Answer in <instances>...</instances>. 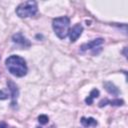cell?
I'll list each match as a JSON object with an SVG mask.
<instances>
[{"label": "cell", "mask_w": 128, "mask_h": 128, "mask_svg": "<svg viewBox=\"0 0 128 128\" xmlns=\"http://www.w3.org/2000/svg\"><path fill=\"white\" fill-rule=\"evenodd\" d=\"M0 128H8V126L5 122H0Z\"/></svg>", "instance_id": "5bb4252c"}, {"label": "cell", "mask_w": 128, "mask_h": 128, "mask_svg": "<svg viewBox=\"0 0 128 128\" xmlns=\"http://www.w3.org/2000/svg\"><path fill=\"white\" fill-rule=\"evenodd\" d=\"M48 121H49V118H48V116L45 115V114H42V115H40V116L38 117V122H39L40 124H42V125L47 124Z\"/></svg>", "instance_id": "7c38bea8"}, {"label": "cell", "mask_w": 128, "mask_h": 128, "mask_svg": "<svg viewBox=\"0 0 128 128\" xmlns=\"http://www.w3.org/2000/svg\"><path fill=\"white\" fill-rule=\"evenodd\" d=\"M99 90L98 89H93L91 92H90V94H89V96L85 99V102H86V104H88V105H91L92 103H93V100L95 99V98H97L98 96H99Z\"/></svg>", "instance_id": "8fae6325"}, {"label": "cell", "mask_w": 128, "mask_h": 128, "mask_svg": "<svg viewBox=\"0 0 128 128\" xmlns=\"http://www.w3.org/2000/svg\"><path fill=\"white\" fill-rule=\"evenodd\" d=\"M5 64L8 71L16 77H23L27 74L28 68L26 65V61L21 56L11 55L6 59Z\"/></svg>", "instance_id": "6da1fadb"}, {"label": "cell", "mask_w": 128, "mask_h": 128, "mask_svg": "<svg viewBox=\"0 0 128 128\" xmlns=\"http://www.w3.org/2000/svg\"><path fill=\"white\" fill-rule=\"evenodd\" d=\"M104 87H105L106 91H107L108 93L112 94L113 96H118L119 93H120L119 89H118L112 82H105V83H104Z\"/></svg>", "instance_id": "9c48e42d"}, {"label": "cell", "mask_w": 128, "mask_h": 128, "mask_svg": "<svg viewBox=\"0 0 128 128\" xmlns=\"http://www.w3.org/2000/svg\"><path fill=\"white\" fill-rule=\"evenodd\" d=\"M104 42V39L103 38H97V39H94L88 43H85L81 46V51H86V50H91L92 51V54H94L96 48H98L102 43Z\"/></svg>", "instance_id": "5b68a950"}, {"label": "cell", "mask_w": 128, "mask_h": 128, "mask_svg": "<svg viewBox=\"0 0 128 128\" xmlns=\"http://www.w3.org/2000/svg\"><path fill=\"white\" fill-rule=\"evenodd\" d=\"M80 122L84 127H95L97 125V121L93 117H82Z\"/></svg>", "instance_id": "30bf717a"}, {"label": "cell", "mask_w": 128, "mask_h": 128, "mask_svg": "<svg viewBox=\"0 0 128 128\" xmlns=\"http://www.w3.org/2000/svg\"><path fill=\"white\" fill-rule=\"evenodd\" d=\"M69 26H70V19L67 16L54 18L52 21L53 30L60 39H64L67 37L69 33Z\"/></svg>", "instance_id": "7a4b0ae2"}, {"label": "cell", "mask_w": 128, "mask_h": 128, "mask_svg": "<svg viewBox=\"0 0 128 128\" xmlns=\"http://www.w3.org/2000/svg\"><path fill=\"white\" fill-rule=\"evenodd\" d=\"M9 96H8V94L4 91V90H0V100H5V99H7Z\"/></svg>", "instance_id": "4fadbf2b"}, {"label": "cell", "mask_w": 128, "mask_h": 128, "mask_svg": "<svg viewBox=\"0 0 128 128\" xmlns=\"http://www.w3.org/2000/svg\"><path fill=\"white\" fill-rule=\"evenodd\" d=\"M38 11V6L35 1H25L20 3L16 8V14L20 18H28L34 16Z\"/></svg>", "instance_id": "3957f363"}, {"label": "cell", "mask_w": 128, "mask_h": 128, "mask_svg": "<svg viewBox=\"0 0 128 128\" xmlns=\"http://www.w3.org/2000/svg\"><path fill=\"white\" fill-rule=\"evenodd\" d=\"M12 41L14 42V43H16V44H19L20 46H22V47H29L31 44H30V41L26 38V37H24L21 33H16V34H14L13 36H12Z\"/></svg>", "instance_id": "52a82bcc"}, {"label": "cell", "mask_w": 128, "mask_h": 128, "mask_svg": "<svg viewBox=\"0 0 128 128\" xmlns=\"http://www.w3.org/2000/svg\"><path fill=\"white\" fill-rule=\"evenodd\" d=\"M36 128H41V127H36Z\"/></svg>", "instance_id": "9a60e30c"}, {"label": "cell", "mask_w": 128, "mask_h": 128, "mask_svg": "<svg viewBox=\"0 0 128 128\" xmlns=\"http://www.w3.org/2000/svg\"><path fill=\"white\" fill-rule=\"evenodd\" d=\"M83 32V26L81 24H76L74 25L70 30H69V37H70V41L71 42H75L79 37L80 35L82 34Z\"/></svg>", "instance_id": "8992f818"}, {"label": "cell", "mask_w": 128, "mask_h": 128, "mask_svg": "<svg viewBox=\"0 0 128 128\" xmlns=\"http://www.w3.org/2000/svg\"><path fill=\"white\" fill-rule=\"evenodd\" d=\"M111 105V106H122L124 104V101L122 99H113V100H109V99H103L102 101L99 102V107H103L105 105Z\"/></svg>", "instance_id": "ba28073f"}, {"label": "cell", "mask_w": 128, "mask_h": 128, "mask_svg": "<svg viewBox=\"0 0 128 128\" xmlns=\"http://www.w3.org/2000/svg\"><path fill=\"white\" fill-rule=\"evenodd\" d=\"M7 86H8V90H9V95L11 97V106H15L17 104V97L19 95L18 87L12 80L7 81Z\"/></svg>", "instance_id": "277c9868"}]
</instances>
